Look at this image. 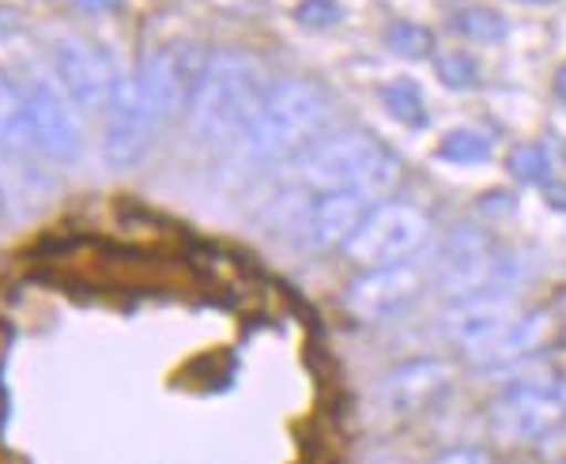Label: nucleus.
I'll return each instance as SVG.
<instances>
[{"label": "nucleus", "mask_w": 566, "mask_h": 464, "mask_svg": "<svg viewBox=\"0 0 566 464\" xmlns=\"http://www.w3.org/2000/svg\"><path fill=\"white\" fill-rule=\"evenodd\" d=\"M510 170L522 181H528V186H547V178H552V155L541 144H525V148L510 155Z\"/></svg>", "instance_id": "21"}, {"label": "nucleus", "mask_w": 566, "mask_h": 464, "mask_svg": "<svg viewBox=\"0 0 566 464\" xmlns=\"http://www.w3.org/2000/svg\"><path fill=\"white\" fill-rule=\"evenodd\" d=\"M328 122L325 91L310 80H280L264 91L258 114L245 129V151L261 162H280L306 151Z\"/></svg>", "instance_id": "2"}, {"label": "nucleus", "mask_w": 566, "mask_h": 464, "mask_svg": "<svg viewBox=\"0 0 566 464\" xmlns=\"http://www.w3.org/2000/svg\"><path fill=\"white\" fill-rule=\"evenodd\" d=\"M419 291H423V272L408 265V261H400V265L367 268V276H359L348 287L344 303H348V309L359 321L381 325L405 314L419 298Z\"/></svg>", "instance_id": "9"}, {"label": "nucleus", "mask_w": 566, "mask_h": 464, "mask_svg": "<svg viewBox=\"0 0 566 464\" xmlns=\"http://www.w3.org/2000/svg\"><path fill=\"white\" fill-rule=\"evenodd\" d=\"M0 144H8L12 151H27L34 144L27 91L15 87L8 72H0Z\"/></svg>", "instance_id": "16"}, {"label": "nucleus", "mask_w": 566, "mask_h": 464, "mask_svg": "<svg viewBox=\"0 0 566 464\" xmlns=\"http://www.w3.org/2000/svg\"><path fill=\"white\" fill-rule=\"evenodd\" d=\"M446 386H450V370H446L442 362H434V359L405 362V367L392 370L386 378V386H381V404H386L389 412L408 415V412L427 408L434 397H442Z\"/></svg>", "instance_id": "14"}, {"label": "nucleus", "mask_w": 566, "mask_h": 464, "mask_svg": "<svg viewBox=\"0 0 566 464\" xmlns=\"http://www.w3.org/2000/svg\"><path fill=\"white\" fill-rule=\"evenodd\" d=\"M434 464H491V457L480 450H450V453H442Z\"/></svg>", "instance_id": "24"}, {"label": "nucleus", "mask_w": 566, "mask_h": 464, "mask_svg": "<svg viewBox=\"0 0 566 464\" xmlns=\"http://www.w3.org/2000/svg\"><path fill=\"white\" fill-rule=\"evenodd\" d=\"M517 317L522 314L510 303V295H480V298H469V303H453L442 325H446V336L469 355L495 340V336L506 329L510 321H517Z\"/></svg>", "instance_id": "13"}, {"label": "nucleus", "mask_w": 566, "mask_h": 464, "mask_svg": "<svg viewBox=\"0 0 566 464\" xmlns=\"http://www.w3.org/2000/svg\"><path fill=\"white\" fill-rule=\"evenodd\" d=\"M438 159L458 162V167H483L491 159V140L472 129H453L438 140Z\"/></svg>", "instance_id": "18"}, {"label": "nucleus", "mask_w": 566, "mask_h": 464, "mask_svg": "<svg viewBox=\"0 0 566 464\" xmlns=\"http://www.w3.org/2000/svg\"><path fill=\"white\" fill-rule=\"evenodd\" d=\"M566 415V397L555 386H517L495 404L491 420H495L499 439L506 442H536L547 431H555Z\"/></svg>", "instance_id": "10"}, {"label": "nucleus", "mask_w": 566, "mask_h": 464, "mask_svg": "<svg viewBox=\"0 0 566 464\" xmlns=\"http://www.w3.org/2000/svg\"><path fill=\"white\" fill-rule=\"evenodd\" d=\"M476 76H480V68H476V61H472L469 53H446V57L438 61V80H442L446 87H453V91L472 87V84H476Z\"/></svg>", "instance_id": "22"}, {"label": "nucleus", "mask_w": 566, "mask_h": 464, "mask_svg": "<svg viewBox=\"0 0 566 464\" xmlns=\"http://www.w3.org/2000/svg\"><path fill=\"white\" fill-rule=\"evenodd\" d=\"M491 208H499L495 215H510V212L517 208V200L510 197V193H488V197L480 200V212H488V215H491Z\"/></svg>", "instance_id": "25"}, {"label": "nucleus", "mask_w": 566, "mask_h": 464, "mask_svg": "<svg viewBox=\"0 0 566 464\" xmlns=\"http://www.w3.org/2000/svg\"><path fill=\"white\" fill-rule=\"evenodd\" d=\"M525 4H552V0H525Z\"/></svg>", "instance_id": "29"}, {"label": "nucleus", "mask_w": 566, "mask_h": 464, "mask_svg": "<svg viewBox=\"0 0 566 464\" xmlns=\"http://www.w3.org/2000/svg\"><path fill=\"white\" fill-rule=\"evenodd\" d=\"M381 103H386V110L397 117L400 125H408V129H427V122H431L423 91H419V84H412V80H392V84L381 91Z\"/></svg>", "instance_id": "17"}, {"label": "nucleus", "mask_w": 566, "mask_h": 464, "mask_svg": "<svg viewBox=\"0 0 566 464\" xmlns=\"http://www.w3.org/2000/svg\"><path fill=\"white\" fill-rule=\"evenodd\" d=\"M386 42L392 53H400L408 61H423L434 53V34L419 23H392L386 31Z\"/></svg>", "instance_id": "20"}, {"label": "nucleus", "mask_w": 566, "mask_h": 464, "mask_svg": "<svg viewBox=\"0 0 566 464\" xmlns=\"http://www.w3.org/2000/svg\"><path fill=\"white\" fill-rule=\"evenodd\" d=\"M53 68H57L61 87L69 91V98L76 106H84V110L109 106V95L117 87V72L103 45L87 39H61L53 45Z\"/></svg>", "instance_id": "8"}, {"label": "nucleus", "mask_w": 566, "mask_h": 464, "mask_svg": "<svg viewBox=\"0 0 566 464\" xmlns=\"http://www.w3.org/2000/svg\"><path fill=\"white\" fill-rule=\"evenodd\" d=\"M427 234H431V220L416 204L386 200L363 220L359 231L352 234V242L344 245V253L359 268H386L412 257L427 242Z\"/></svg>", "instance_id": "5"}, {"label": "nucleus", "mask_w": 566, "mask_h": 464, "mask_svg": "<svg viewBox=\"0 0 566 464\" xmlns=\"http://www.w3.org/2000/svg\"><path fill=\"white\" fill-rule=\"evenodd\" d=\"M453 27H458L464 39L483 42V45H499V42H506V34H510V23L502 20L495 8H461V12L453 15Z\"/></svg>", "instance_id": "19"}, {"label": "nucleus", "mask_w": 566, "mask_h": 464, "mask_svg": "<svg viewBox=\"0 0 566 464\" xmlns=\"http://www.w3.org/2000/svg\"><path fill=\"white\" fill-rule=\"evenodd\" d=\"M555 95H559L563 103H566V65H563L559 72H555Z\"/></svg>", "instance_id": "27"}, {"label": "nucleus", "mask_w": 566, "mask_h": 464, "mask_svg": "<svg viewBox=\"0 0 566 464\" xmlns=\"http://www.w3.org/2000/svg\"><path fill=\"white\" fill-rule=\"evenodd\" d=\"M27 110H31V133H34V148H42L53 162H76L80 159V129L72 122L69 106L53 95V87L31 84L27 87Z\"/></svg>", "instance_id": "11"}, {"label": "nucleus", "mask_w": 566, "mask_h": 464, "mask_svg": "<svg viewBox=\"0 0 566 464\" xmlns=\"http://www.w3.org/2000/svg\"><path fill=\"white\" fill-rule=\"evenodd\" d=\"M264 91H269L264 87V72L250 53H212L205 65V76L197 84L193 106H189L193 133L208 144H227L239 133L245 136Z\"/></svg>", "instance_id": "1"}, {"label": "nucleus", "mask_w": 566, "mask_h": 464, "mask_svg": "<svg viewBox=\"0 0 566 464\" xmlns=\"http://www.w3.org/2000/svg\"><path fill=\"white\" fill-rule=\"evenodd\" d=\"M552 204H555V208H563V212H566V193H559V189H552Z\"/></svg>", "instance_id": "28"}, {"label": "nucleus", "mask_w": 566, "mask_h": 464, "mask_svg": "<svg viewBox=\"0 0 566 464\" xmlns=\"http://www.w3.org/2000/svg\"><path fill=\"white\" fill-rule=\"evenodd\" d=\"M205 65H208L205 50H200L197 42H170L144 61L140 87H144V95H148L151 110L159 114V122L193 106Z\"/></svg>", "instance_id": "7"}, {"label": "nucleus", "mask_w": 566, "mask_h": 464, "mask_svg": "<svg viewBox=\"0 0 566 464\" xmlns=\"http://www.w3.org/2000/svg\"><path fill=\"white\" fill-rule=\"evenodd\" d=\"M310 186L322 189H359V193H389L400 181V162L374 140L370 133H333L317 140L303 159Z\"/></svg>", "instance_id": "3"}, {"label": "nucleus", "mask_w": 566, "mask_h": 464, "mask_svg": "<svg viewBox=\"0 0 566 464\" xmlns=\"http://www.w3.org/2000/svg\"><path fill=\"white\" fill-rule=\"evenodd\" d=\"M80 12H114V8H122V0H76Z\"/></svg>", "instance_id": "26"}, {"label": "nucleus", "mask_w": 566, "mask_h": 464, "mask_svg": "<svg viewBox=\"0 0 566 464\" xmlns=\"http://www.w3.org/2000/svg\"><path fill=\"white\" fill-rule=\"evenodd\" d=\"M340 4L336 0H303V4L295 8V20L310 27V31H325V27L340 23Z\"/></svg>", "instance_id": "23"}, {"label": "nucleus", "mask_w": 566, "mask_h": 464, "mask_svg": "<svg viewBox=\"0 0 566 464\" xmlns=\"http://www.w3.org/2000/svg\"><path fill=\"white\" fill-rule=\"evenodd\" d=\"M555 333L552 314H522L517 321H510L495 340L483 344V348L469 351V359L476 367H506V362H517L525 355L541 351Z\"/></svg>", "instance_id": "15"}, {"label": "nucleus", "mask_w": 566, "mask_h": 464, "mask_svg": "<svg viewBox=\"0 0 566 464\" xmlns=\"http://www.w3.org/2000/svg\"><path fill=\"white\" fill-rule=\"evenodd\" d=\"M514 280V257L502 253L495 239L480 226H453L450 239L438 250V291L450 303H469L480 295H510Z\"/></svg>", "instance_id": "4"}, {"label": "nucleus", "mask_w": 566, "mask_h": 464, "mask_svg": "<svg viewBox=\"0 0 566 464\" xmlns=\"http://www.w3.org/2000/svg\"><path fill=\"white\" fill-rule=\"evenodd\" d=\"M155 129H159V114L151 110L140 76H117V87L109 95V122L103 133L109 167H136L151 151Z\"/></svg>", "instance_id": "6"}, {"label": "nucleus", "mask_w": 566, "mask_h": 464, "mask_svg": "<svg viewBox=\"0 0 566 464\" xmlns=\"http://www.w3.org/2000/svg\"><path fill=\"white\" fill-rule=\"evenodd\" d=\"M370 215V197L359 189H328V193L310 208L306 215V239L314 250H336L348 245Z\"/></svg>", "instance_id": "12"}]
</instances>
